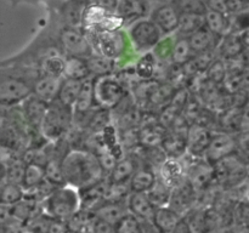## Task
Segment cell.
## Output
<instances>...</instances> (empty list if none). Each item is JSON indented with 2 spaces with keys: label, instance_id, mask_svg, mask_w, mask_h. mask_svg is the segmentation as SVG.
<instances>
[{
  "label": "cell",
  "instance_id": "obj_1",
  "mask_svg": "<svg viewBox=\"0 0 249 233\" xmlns=\"http://www.w3.org/2000/svg\"><path fill=\"white\" fill-rule=\"evenodd\" d=\"M62 169L67 184L78 189L87 188L106 179L95 153L85 148H72L62 159Z\"/></svg>",
  "mask_w": 249,
  "mask_h": 233
},
{
  "label": "cell",
  "instance_id": "obj_2",
  "mask_svg": "<svg viewBox=\"0 0 249 233\" xmlns=\"http://www.w3.org/2000/svg\"><path fill=\"white\" fill-rule=\"evenodd\" d=\"M91 43L95 53L119 62L122 57L135 50L128 34L122 31L116 32H85Z\"/></svg>",
  "mask_w": 249,
  "mask_h": 233
},
{
  "label": "cell",
  "instance_id": "obj_3",
  "mask_svg": "<svg viewBox=\"0 0 249 233\" xmlns=\"http://www.w3.org/2000/svg\"><path fill=\"white\" fill-rule=\"evenodd\" d=\"M41 206L51 217L66 222L80 210L79 189L71 184L58 187L41 203Z\"/></svg>",
  "mask_w": 249,
  "mask_h": 233
},
{
  "label": "cell",
  "instance_id": "obj_4",
  "mask_svg": "<svg viewBox=\"0 0 249 233\" xmlns=\"http://www.w3.org/2000/svg\"><path fill=\"white\" fill-rule=\"evenodd\" d=\"M73 125V108L65 106L58 100L49 104L40 126V133L48 141L61 140Z\"/></svg>",
  "mask_w": 249,
  "mask_h": 233
},
{
  "label": "cell",
  "instance_id": "obj_5",
  "mask_svg": "<svg viewBox=\"0 0 249 233\" xmlns=\"http://www.w3.org/2000/svg\"><path fill=\"white\" fill-rule=\"evenodd\" d=\"M129 90L119 80L117 74L94 78L95 103L97 107L112 111L126 96Z\"/></svg>",
  "mask_w": 249,
  "mask_h": 233
},
{
  "label": "cell",
  "instance_id": "obj_6",
  "mask_svg": "<svg viewBox=\"0 0 249 233\" xmlns=\"http://www.w3.org/2000/svg\"><path fill=\"white\" fill-rule=\"evenodd\" d=\"M135 51H152L162 39V31L152 19H140L133 23L128 33Z\"/></svg>",
  "mask_w": 249,
  "mask_h": 233
},
{
  "label": "cell",
  "instance_id": "obj_7",
  "mask_svg": "<svg viewBox=\"0 0 249 233\" xmlns=\"http://www.w3.org/2000/svg\"><path fill=\"white\" fill-rule=\"evenodd\" d=\"M33 86L22 78L2 77L0 82V103L4 108L23 103L33 95Z\"/></svg>",
  "mask_w": 249,
  "mask_h": 233
},
{
  "label": "cell",
  "instance_id": "obj_8",
  "mask_svg": "<svg viewBox=\"0 0 249 233\" xmlns=\"http://www.w3.org/2000/svg\"><path fill=\"white\" fill-rule=\"evenodd\" d=\"M60 44L67 56L88 58L95 53L89 38L82 28L66 26L61 29Z\"/></svg>",
  "mask_w": 249,
  "mask_h": 233
},
{
  "label": "cell",
  "instance_id": "obj_9",
  "mask_svg": "<svg viewBox=\"0 0 249 233\" xmlns=\"http://www.w3.org/2000/svg\"><path fill=\"white\" fill-rule=\"evenodd\" d=\"M237 148L238 146L235 136L226 131H219L213 133V137L203 158L211 164L215 165L220 160L235 154Z\"/></svg>",
  "mask_w": 249,
  "mask_h": 233
},
{
  "label": "cell",
  "instance_id": "obj_10",
  "mask_svg": "<svg viewBox=\"0 0 249 233\" xmlns=\"http://www.w3.org/2000/svg\"><path fill=\"white\" fill-rule=\"evenodd\" d=\"M194 158V157H192ZM215 180V166L204 158H194L187 167V182L196 192L203 191Z\"/></svg>",
  "mask_w": 249,
  "mask_h": 233
},
{
  "label": "cell",
  "instance_id": "obj_11",
  "mask_svg": "<svg viewBox=\"0 0 249 233\" xmlns=\"http://www.w3.org/2000/svg\"><path fill=\"white\" fill-rule=\"evenodd\" d=\"M213 133L211 129L201 124L192 123L187 133V153L194 158H203Z\"/></svg>",
  "mask_w": 249,
  "mask_h": 233
},
{
  "label": "cell",
  "instance_id": "obj_12",
  "mask_svg": "<svg viewBox=\"0 0 249 233\" xmlns=\"http://www.w3.org/2000/svg\"><path fill=\"white\" fill-rule=\"evenodd\" d=\"M108 187L109 180L108 177H106V179L101 180L92 186L79 189L80 209L89 211L96 210L100 205H102L107 200Z\"/></svg>",
  "mask_w": 249,
  "mask_h": 233
},
{
  "label": "cell",
  "instance_id": "obj_13",
  "mask_svg": "<svg viewBox=\"0 0 249 233\" xmlns=\"http://www.w3.org/2000/svg\"><path fill=\"white\" fill-rule=\"evenodd\" d=\"M160 179L174 189L187 181V169L181 159L167 158L160 166Z\"/></svg>",
  "mask_w": 249,
  "mask_h": 233
},
{
  "label": "cell",
  "instance_id": "obj_14",
  "mask_svg": "<svg viewBox=\"0 0 249 233\" xmlns=\"http://www.w3.org/2000/svg\"><path fill=\"white\" fill-rule=\"evenodd\" d=\"M151 19L158 26L164 35L178 32L180 22V12L175 9L173 4L162 5L153 10L151 15Z\"/></svg>",
  "mask_w": 249,
  "mask_h": 233
},
{
  "label": "cell",
  "instance_id": "obj_15",
  "mask_svg": "<svg viewBox=\"0 0 249 233\" xmlns=\"http://www.w3.org/2000/svg\"><path fill=\"white\" fill-rule=\"evenodd\" d=\"M62 82L63 77L40 75L33 84V95L48 104L53 103L58 99Z\"/></svg>",
  "mask_w": 249,
  "mask_h": 233
},
{
  "label": "cell",
  "instance_id": "obj_16",
  "mask_svg": "<svg viewBox=\"0 0 249 233\" xmlns=\"http://www.w3.org/2000/svg\"><path fill=\"white\" fill-rule=\"evenodd\" d=\"M48 107L49 104L38 99L36 95H32L23 102L22 113L31 131H40L41 123L48 111Z\"/></svg>",
  "mask_w": 249,
  "mask_h": 233
},
{
  "label": "cell",
  "instance_id": "obj_17",
  "mask_svg": "<svg viewBox=\"0 0 249 233\" xmlns=\"http://www.w3.org/2000/svg\"><path fill=\"white\" fill-rule=\"evenodd\" d=\"M126 203H128L129 213L135 215L139 220L152 221L157 208L151 203L147 194L141 192H131L126 199Z\"/></svg>",
  "mask_w": 249,
  "mask_h": 233
},
{
  "label": "cell",
  "instance_id": "obj_18",
  "mask_svg": "<svg viewBox=\"0 0 249 233\" xmlns=\"http://www.w3.org/2000/svg\"><path fill=\"white\" fill-rule=\"evenodd\" d=\"M197 192L191 187L189 182H185L181 186L177 187L173 189L172 197H170V201L168 205L175 211L180 214V215L185 216V214L191 209L192 204L195 201V196Z\"/></svg>",
  "mask_w": 249,
  "mask_h": 233
},
{
  "label": "cell",
  "instance_id": "obj_19",
  "mask_svg": "<svg viewBox=\"0 0 249 233\" xmlns=\"http://www.w3.org/2000/svg\"><path fill=\"white\" fill-rule=\"evenodd\" d=\"M168 158L181 159L187 154V133L168 130L167 136L160 145Z\"/></svg>",
  "mask_w": 249,
  "mask_h": 233
},
{
  "label": "cell",
  "instance_id": "obj_20",
  "mask_svg": "<svg viewBox=\"0 0 249 233\" xmlns=\"http://www.w3.org/2000/svg\"><path fill=\"white\" fill-rule=\"evenodd\" d=\"M94 213L99 218L116 226L124 216L129 214L128 203L126 200H107L102 205H100Z\"/></svg>",
  "mask_w": 249,
  "mask_h": 233
},
{
  "label": "cell",
  "instance_id": "obj_21",
  "mask_svg": "<svg viewBox=\"0 0 249 233\" xmlns=\"http://www.w3.org/2000/svg\"><path fill=\"white\" fill-rule=\"evenodd\" d=\"M221 38L223 36L212 32L207 26H203L201 29L195 32L192 35H190L189 40L194 52L198 53L207 50H212V49H218Z\"/></svg>",
  "mask_w": 249,
  "mask_h": 233
},
{
  "label": "cell",
  "instance_id": "obj_22",
  "mask_svg": "<svg viewBox=\"0 0 249 233\" xmlns=\"http://www.w3.org/2000/svg\"><path fill=\"white\" fill-rule=\"evenodd\" d=\"M91 0H66L62 6V16L67 26L82 28L83 17Z\"/></svg>",
  "mask_w": 249,
  "mask_h": 233
},
{
  "label": "cell",
  "instance_id": "obj_23",
  "mask_svg": "<svg viewBox=\"0 0 249 233\" xmlns=\"http://www.w3.org/2000/svg\"><path fill=\"white\" fill-rule=\"evenodd\" d=\"M138 167L139 163L135 155H125L123 159L118 160L114 169L109 174V182L111 183H128Z\"/></svg>",
  "mask_w": 249,
  "mask_h": 233
},
{
  "label": "cell",
  "instance_id": "obj_24",
  "mask_svg": "<svg viewBox=\"0 0 249 233\" xmlns=\"http://www.w3.org/2000/svg\"><path fill=\"white\" fill-rule=\"evenodd\" d=\"M181 217L182 215H180L169 205L160 206L156 209L152 222L160 233H172Z\"/></svg>",
  "mask_w": 249,
  "mask_h": 233
},
{
  "label": "cell",
  "instance_id": "obj_25",
  "mask_svg": "<svg viewBox=\"0 0 249 233\" xmlns=\"http://www.w3.org/2000/svg\"><path fill=\"white\" fill-rule=\"evenodd\" d=\"M177 91V87L169 82H160L151 94L143 111H147V108H158V112H160L163 107H165L172 101Z\"/></svg>",
  "mask_w": 249,
  "mask_h": 233
},
{
  "label": "cell",
  "instance_id": "obj_26",
  "mask_svg": "<svg viewBox=\"0 0 249 233\" xmlns=\"http://www.w3.org/2000/svg\"><path fill=\"white\" fill-rule=\"evenodd\" d=\"M246 48L241 39V34L228 33L221 38L218 45L219 56L224 60H231V58L240 57L243 55Z\"/></svg>",
  "mask_w": 249,
  "mask_h": 233
},
{
  "label": "cell",
  "instance_id": "obj_27",
  "mask_svg": "<svg viewBox=\"0 0 249 233\" xmlns=\"http://www.w3.org/2000/svg\"><path fill=\"white\" fill-rule=\"evenodd\" d=\"M157 179L158 176L153 171L152 166H150V165H143V166H139L138 170L134 172L130 181H129V187H130L131 192L146 193L155 184Z\"/></svg>",
  "mask_w": 249,
  "mask_h": 233
},
{
  "label": "cell",
  "instance_id": "obj_28",
  "mask_svg": "<svg viewBox=\"0 0 249 233\" xmlns=\"http://www.w3.org/2000/svg\"><path fill=\"white\" fill-rule=\"evenodd\" d=\"M147 10V2L145 0H121L117 14L123 17L125 23H135L146 16Z\"/></svg>",
  "mask_w": 249,
  "mask_h": 233
},
{
  "label": "cell",
  "instance_id": "obj_29",
  "mask_svg": "<svg viewBox=\"0 0 249 233\" xmlns=\"http://www.w3.org/2000/svg\"><path fill=\"white\" fill-rule=\"evenodd\" d=\"M90 77H91V72H90L87 58L77 57V56H67L66 57L63 78L84 82V80L89 79Z\"/></svg>",
  "mask_w": 249,
  "mask_h": 233
},
{
  "label": "cell",
  "instance_id": "obj_30",
  "mask_svg": "<svg viewBox=\"0 0 249 233\" xmlns=\"http://www.w3.org/2000/svg\"><path fill=\"white\" fill-rule=\"evenodd\" d=\"M97 106L95 103L94 94V77H90L89 79L83 82L79 96H78L77 102H75L74 107H73V113H89V112H91Z\"/></svg>",
  "mask_w": 249,
  "mask_h": 233
},
{
  "label": "cell",
  "instance_id": "obj_31",
  "mask_svg": "<svg viewBox=\"0 0 249 233\" xmlns=\"http://www.w3.org/2000/svg\"><path fill=\"white\" fill-rule=\"evenodd\" d=\"M230 15L226 12L209 10L206 14V26L218 35L224 36L230 33Z\"/></svg>",
  "mask_w": 249,
  "mask_h": 233
},
{
  "label": "cell",
  "instance_id": "obj_32",
  "mask_svg": "<svg viewBox=\"0 0 249 233\" xmlns=\"http://www.w3.org/2000/svg\"><path fill=\"white\" fill-rule=\"evenodd\" d=\"M87 60L90 68V72H91V77L94 78L102 77V75L114 74V70L117 69L116 61L99 55V53H92Z\"/></svg>",
  "mask_w": 249,
  "mask_h": 233
},
{
  "label": "cell",
  "instance_id": "obj_33",
  "mask_svg": "<svg viewBox=\"0 0 249 233\" xmlns=\"http://www.w3.org/2000/svg\"><path fill=\"white\" fill-rule=\"evenodd\" d=\"M157 57L153 51H147L138 58L135 62V73L140 80L155 79L156 68H157Z\"/></svg>",
  "mask_w": 249,
  "mask_h": 233
},
{
  "label": "cell",
  "instance_id": "obj_34",
  "mask_svg": "<svg viewBox=\"0 0 249 233\" xmlns=\"http://www.w3.org/2000/svg\"><path fill=\"white\" fill-rule=\"evenodd\" d=\"M83 82L74 79H67L63 78L62 85H61L60 95H58V101L65 106L73 108L79 96L80 89H82Z\"/></svg>",
  "mask_w": 249,
  "mask_h": 233
},
{
  "label": "cell",
  "instance_id": "obj_35",
  "mask_svg": "<svg viewBox=\"0 0 249 233\" xmlns=\"http://www.w3.org/2000/svg\"><path fill=\"white\" fill-rule=\"evenodd\" d=\"M206 26V15H196V14H181L180 15L179 28L178 34L182 36H187L201 29Z\"/></svg>",
  "mask_w": 249,
  "mask_h": 233
},
{
  "label": "cell",
  "instance_id": "obj_36",
  "mask_svg": "<svg viewBox=\"0 0 249 233\" xmlns=\"http://www.w3.org/2000/svg\"><path fill=\"white\" fill-rule=\"evenodd\" d=\"M173 189L168 186L167 183L162 181L158 176L157 181L155 182L152 187L146 192L148 199L151 203L156 206V208H160V206H167L170 201V197H172Z\"/></svg>",
  "mask_w": 249,
  "mask_h": 233
},
{
  "label": "cell",
  "instance_id": "obj_37",
  "mask_svg": "<svg viewBox=\"0 0 249 233\" xmlns=\"http://www.w3.org/2000/svg\"><path fill=\"white\" fill-rule=\"evenodd\" d=\"M66 58L58 53H51L44 57L40 62L41 75H51V77H63L65 72Z\"/></svg>",
  "mask_w": 249,
  "mask_h": 233
},
{
  "label": "cell",
  "instance_id": "obj_38",
  "mask_svg": "<svg viewBox=\"0 0 249 233\" xmlns=\"http://www.w3.org/2000/svg\"><path fill=\"white\" fill-rule=\"evenodd\" d=\"M194 56L195 52L191 48L189 38L178 34L177 39H175L174 49H173L172 62L177 63V65H185Z\"/></svg>",
  "mask_w": 249,
  "mask_h": 233
},
{
  "label": "cell",
  "instance_id": "obj_39",
  "mask_svg": "<svg viewBox=\"0 0 249 233\" xmlns=\"http://www.w3.org/2000/svg\"><path fill=\"white\" fill-rule=\"evenodd\" d=\"M53 221L55 218L40 210L24 225V228L27 233H51Z\"/></svg>",
  "mask_w": 249,
  "mask_h": 233
},
{
  "label": "cell",
  "instance_id": "obj_40",
  "mask_svg": "<svg viewBox=\"0 0 249 233\" xmlns=\"http://www.w3.org/2000/svg\"><path fill=\"white\" fill-rule=\"evenodd\" d=\"M44 179H45V166L40 164H36V163L27 164L23 181H22V187L24 188V191H29V189L38 186L39 183H41Z\"/></svg>",
  "mask_w": 249,
  "mask_h": 233
},
{
  "label": "cell",
  "instance_id": "obj_41",
  "mask_svg": "<svg viewBox=\"0 0 249 233\" xmlns=\"http://www.w3.org/2000/svg\"><path fill=\"white\" fill-rule=\"evenodd\" d=\"M1 204L2 205H14L24 198V188L22 184L4 182L1 183Z\"/></svg>",
  "mask_w": 249,
  "mask_h": 233
},
{
  "label": "cell",
  "instance_id": "obj_42",
  "mask_svg": "<svg viewBox=\"0 0 249 233\" xmlns=\"http://www.w3.org/2000/svg\"><path fill=\"white\" fill-rule=\"evenodd\" d=\"M45 179L58 187L67 184L62 169V159L53 157L49 160L45 165Z\"/></svg>",
  "mask_w": 249,
  "mask_h": 233
},
{
  "label": "cell",
  "instance_id": "obj_43",
  "mask_svg": "<svg viewBox=\"0 0 249 233\" xmlns=\"http://www.w3.org/2000/svg\"><path fill=\"white\" fill-rule=\"evenodd\" d=\"M228 66L224 58L219 57L213 62V65L208 68L204 75L209 82L214 83L216 85H223L225 80L228 79Z\"/></svg>",
  "mask_w": 249,
  "mask_h": 233
},
{
  "label": "cell",
  "instance_id": "obj_44",
  "mask_svg": "<svg viewBox=\"0 0 249 233\" xmlns=\"http://www.w3.org/2000/svg\"><path fill=\"white\" fill-rule=\"evenodd\" d=\"M172 4L181 14L206 15L208 11L204 0H173Z\"/></svg>",
  "mask_w": 249,
  "mask_h": 233
},
{
  "label": "cell",
  "instance_id": "obj_45",
  "mask_svg": "<svg viewBox=\"0 0 249 233\" xmlns=\"http://www.w3.org/2000/svg\"><path fill=\"white\" fill-rule=\"evenodd\" d=\"M175 39L177 36L172 35H165V38L160 39V43L156 45V48L153 49V53L156 55L157 60L160 61H172V55H173V49H174Z\"/></svg>",
  "mask_w": 249,
  "mask_h": 233
},
{
  "label": "cell",
  "instance_id": "obj_46",
  "mask_svg": "<svg viewBox=\"0 0 249 233\" xmlns=\"http://www.w3.org/2000/svg\"><path fill=\"white\" fill-rule=\"evenodd\" d=\"M116 233H143L141 221L129 213L116 225Z\"/></svg>",
  "mask_w": 249,
  "mask_h": 233
},
{
  "label": "cell",
  "instance_id": "obj_47",
  "mask_svg": "<svg viewBox=\"0 0 249 233\" xmlns=\"http://www.w3.org/2000/svg\"><path fill=\"white\" fill-rule=\"evenodd\" d=\"M230 33L241 34L249 29V7H245L237 14L230 15Z\"/></svg>",
  "mask_w": 249,
  "mask_h": 233
},
{
  "label": "cell",
  "instance_id": "obj_48",
  "mask_svg": "<svg viewBox=\"0 0 249 233\" xmlns=\"http://www.w3.org/2000/svg\"><path fill=\"white\" fill-rule=\"evenodd\" d=\"M90 233H116V226L107 221L101 220L96 216L94 223L91 226Z\"/></svg>",
  "mask_w": 249,
  "mask_h": 233
},
{
  "label": "cell",
  "instance_id": "obj_49",
  "mask_svg": "<svg viewBox=\"0 0 249 233\" xmlns=\"http://www.w3.org/2000/svg\"><path fill=\"white\" fill-rule=\"evenodd\" d=\"M91 2L97 5V6L102 7V9L107 10L108 12L117 14L119 4H121V0H91Z\"/></svg>",
  "mask_w": 249,
  "mask_h": 233
},
{
  "label": "cell",
  "instance_id": "obj_50",
  "mask_svg": "<svg viewBox=\"0 0 249 233\" xmlns=\"http://www.w3.org/2000/svg\"><path fill=\"white\" fill-rule=\"evenodd\" d=\"M225 6L226 12L229 15H233L242 11L245 7H247V4L243 0H225Z\"/></svg>",
  "mask_w": 249,
  "mask_h": 233
},
{
  "label": "cell",
  "instance_id": "obj_51",
  "mask_svg": "<svg viewBox=\"0 0 249 233\" xmlns=\"http://www.w3.org/2000/svg\"><path fill=\"white\" fill-rule=\"evenodd\" d=\"M172 233H195V231L189 218L182 216L181 220L178 222V225L175 226V228L173 230Z\"/></svg>",
  "mask_w": 249,
  "mask_h": 233
},
{
  "label": "cell",
  "instance_id": "obj_52",
  "mask_svg": "<svg viewBox=\"0 0 249 233\" xmlns=\"http://www.w3.org/2000/svg\"><path fill=\"white\" fill-rule=\"evenodd\" d=\"M207 7L209 10H216V11L226 12L225 6V0H204ZM228 14V12H226Z\"/></svg>",
  "mask_w": 249,
  "mask_h": 233
},
{
  "label": "cell",
  "instance_id": "obj_53",
  "mask_svg": "<svg viewBox=\"0 0 249 233\" xmlns=\"http://www.w3.org/2000/svg\"><path fill=\"white\" fill-rule=\"evenodd\" d=\"M211 233H233V232L230 227H226V226H220V227H216L215 230L212 231Z\"/></svg>",
  "mask_w": 249,
  "mask_h": 233
},
{
  "label": "cell",
  "instance_id": "obj_54",
  "mask_svg": "<svg viewBox=\"0 0 249 233\" xmlns=\"http://www.w3.org/2000/svg\"><path fill=\"white\" fill-rule=\"evenodd\" d=\"M241 39H242L243 44H245V48L249 49V29L241 33Z\"/></svg>",
  "mask_w": 249,
  "mask_h": 233
},
{
  "label": "cell",
  "instance_id": "obj_55",
  "mask_svg": "<svg viewBox=\"0 0 249 233\" xmlns=\"http://www.w3.org/2000/svg\"><path fill=\"white\" fill-rule=\"evenodd\" d=\"M248 198H249V191H248Z\"/></svg>",
  "mask_w": 249,
  "mask_h": 233
},
{
  "label": "cell",
  "instance_id": "obj_56",
  "mask_svg": "<svg viewBox=\"0 0 249 233\" xmlns=\"http://www.w3.org/2000/svg\"><path fill=\"white\" fill-rule=\"evenodd\" d=\"M248 233H249V231H248Z\"/></svg>",
  "mask_w": 249,
  "mask_h": 233
},
{
  "label": "cell",
  "instance_id": "obj_57",
  "mask_svg": "<svg viewBox=\"0 0 249 233\" xmlns=\"http://www.w3.org/2000/svg\"><path fill=\"white\" fill-rule=\"evenodd\" d=\"M26 233H27V232H26Z\"/></svg>",
  "mask_w": 249,
  "mask_h": 233
}]
</instances>
